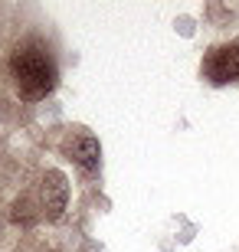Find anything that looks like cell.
<instances>
[{"mask_svg":"<svg viewBox=\"0 0 239 252\" xmlns=\"http://www.w3.org/2000/svg\"><path fill=\"white\" fill-rule=\"evenodd\" d=\"M13 220H17V223H23V226H30V223H33V220H36V216L30 213V200H27V196L13 203Z\"/></svg>","mask_w":239,"mask_h":252,"instance_id":"5","label":"cell"},{"mask_svg":"<svg viewBox=\"0 0 239 252\" xmlns=\"http://www.w3.org/2000/svg\"><path fill=\"white\" fill-rule=\"evenodd\" d=\"M69 154H72V160L85 174L99 170V164H102V148H99V141H95L92 134H79V138L69 144Z\"/></svg>","mask_w":239,"mask_h":252,"instance_id":"4","label":"cell"},{"mask_svg":"<svg viewBox=\"0 0 239 252\" xmlns=\"http://www.w3.org/2000/svg\"><path fill=\"white\" fill-rule=\"evenodd\" d=\"M203 75H206L213 85L236 82V79H239V39L210 49L206 59H203Z\"/></svg>","mask_w":239,"mask_h":252,"instance_id":"2","label":"cell"},{"mask_svg":"<svg viewBox=\"0 0 239 252\" xmlns=\"http://www.w3.org/2000/svg\"><path fill=\"white\" fill-rule=\"evenodd\" d=\"M66 203H69V184H66V174H63V170H46L43 187H39V206H43V216H46L49 223H56V220L66 213Z\"/></svg>","mask_w":239,"mask_h":252,"instance_id":"3","label":"cell"},{"mask_svg":"<svg viewBox=\"0 0 239 252\" xmlns=\"http://www.w3.org/2000/svg\"><path fill=\"white\" fill-rule=\"evenodd\" d=\"M10 79H13V89H17L20 98L39 102L56 89L59 69H56V59L49 56V49L39 39H27L10 56Z\"/></svg>","mask_w":239,"mask_h":252,"instance_id":"1","label":"cell"}]
</instances>
